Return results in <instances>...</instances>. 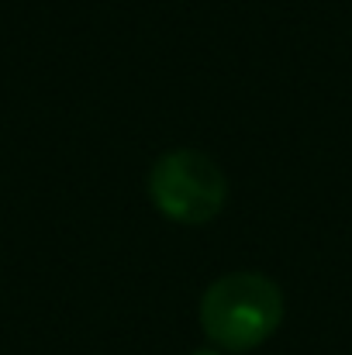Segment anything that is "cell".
<instances>
[{"label": "cell", "instance_id": "6da1fadb", "mask_svg": "<svg viewBox=\"0 0 352 355\" xmlns=\"http://www.w3.org/2000/svg\"><path fill=\"white\" fill-rule=\"evenodd\" d=\"M283 290L262 272H228L201 297V328L225 352H252L276 335Z\"/></svg>", "mask_w": 352, "mask_h": 355}, {"label": "cell", "instance_id": "7a4b0ae2", "mask_svg": "<svg viewBox=\"0 0 352 355\" xmlns=\"http://www.w3.org/2000/svg\"><path fill=\"white\" fill-rule=\"evenodd\" d=\"M149 197L176 225H208L225 211L228 180L221 166L197 148H173L149 173Z\"/></svg>", "mask_w": 352, "mask_h": 355}, {"label": "cell", "instance_id": "3957f363", "mask_svg": "<svg viewBox=\"0 0 352 355\" xmlns=\"http://www.w3.org/2000/svg\"><path fill=\"white\" fill-rule=\"evenodd\" d=\"M190 355H221V352H208V349H204V352H190Z\"/></svg>", "mask_w": 352, "mask_h": 355}]
</instances>
